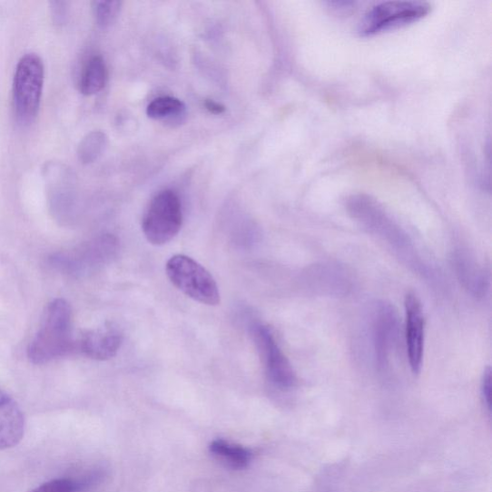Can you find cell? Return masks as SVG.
Returning a JSON list of instances; mask_svg holds the SVG:
<instances>
[{
    "label": "cell",
    "instance_id": "cell-1",
    "mask_svg": "<svg viewBox=\"0 0 492 492\" xmlns=\"http://www.w3.org/2000/svg\"><path fill=\"white\" fill-rule=\"evenodd\" d=\"M75 339L72 307L64 300H55L44 310L40 330L28 348V358L33 364H47L75 353Z\"/></svg>",
    "mask_w": 492,
    "mask_h": 492
},
{
    "label": "cell",
    "instance_id": "cell-2",
    "mask_svg": "<svg viewBox=\"0 0 492 492\" xmlns=\"http://www.w3.org/2000/svg\"><path fill=\"white\" fill-rule=\"evenodd\" d=\"M351 217L369 232L389 244L393 251L423 274L428 268L416 254L414 244L403 229L387 214L386 210L369 196L353 195L348 202Z\"/></svg>",
    "mask_w": 492,
    "mask_h": 492
},
{
    "label": "cell",
    "instance_id": "cell-3",
    "mask_svg": "<svg viewBox=\"0 0 492 492\" xmlns=\"http://www.w3.org/2000/svg\"><path fill=\"white\" fill-rule=\"evenodd\" d=\"M171 282L188 298L200 303L217 306L221 302L218 284L198 261L185 255L171 258L166 267Z\"/></svg>",
    "mask_w": 492,
    "mask_h": 492
},
{
    "label": "cell",
    "instance_id": "cell-4",
    "mask_svg": "<svg viewBox=\"0 0 492 492\" xmlns=\"http://www.w3.org/2000/svg\"><path fill=\"white\" fill-rule=\"evenodd\" d=\"M44 82V67L35 54L25 55L16 65L14 77V103L16 117L28 123L40 108Z\"/></svg>",
    "mask_w": 492,
    "mask_h": 492
},
{
    "label": "cell",
    "instance_id": "cell-5",
    "mask_svg": "<svg viewBox=\"0 0 492 492\" xmlns=\"http://www.w3.org/2000/svg\"><path fill=\"white\" fill-rule=\"evenodd\" d=\"M431 10V5L423 2L393 0L381 3L367 12L359 32L363 37L379 35L418 23Z\"/></svg>",
    "mask_w": 492,
    "mask_h": 492
},
{
    "label": "cell",
    "instance_id": "cell-6",
    "mask_svg": "<svg viewBox=\"0 0 492 492\" xmlns=\"http://www.w3.org/2000/svg\"><path fill=\"white\" fill-rule=\"evenodd\" d=\"M183 223L182 202L172 191L158 193L147 208L143 219V231L147 241L154 245L171 241Z\"/></svg>",
    "mask_w": 492,
    "mask_h": 492
},
{
    "label": "cell",
    "instance_id": "cell-7",
    "mask_svg": "<svg viewBox=\"0 0 492 492\" xmlns=\"http://www.w3.org/2000/svg\"><path fill=\"white\" fill-rule=\"evenodd\" d=\"M253 336L270 382L280 389H290L297 385V375L275 337L266 325L254 326Z\"/></svg>",
    "mask_w": 492,
    "mask_h": 492
},
{
    "label": "cell",
    "instance_id": "cell-8",
    "mask_svg": "<svg viewBox=\"0 0 492 492\" xmlns=\"http://www.w3.org/2000/svg\"><path fill=\"white\" fill-rule=\"evenodd\" d=\"M405 337L409 368L418 374L422 368L425 341V319L421 302L416 293L405 299Z\"/></svg>",
    "mask_w": 492,
    "mask_h": 492
},
{
    "label": "cell",
    "instance_id": "cell-9",
    "mask_svg": "<svg viewBox=\"0 0 492 492\" xmlns=\"http://www.w3.org/2000/svg\"><path fill=\"white\" fill-rule=\"evenodd\" d=\"M399 324L396 310L387 303L377 306L373 316L372 339L376 365L386 369L395 347Z\"/></svg>",
    "mask_w": 492,
    "mask_h": 492
},
{
    "label": "cell",
    "instance_id": "cell-10",
    "mask_svg": "<svg viewBox=\"0 0 492 492\" xmlns=\"http://www.w3.org/2000/svg\"><path fill=\"white\" fill-rule=\"evenodd\" d=\"M123 339V333L117 326L106 323L79 336L75 339V353L93 359L106 360L116 356Z\"/></svg>",
    "mask_w": 492,
    "mask_h": 492
},
{
    "label": "cell",
    "instance_id": "cell-11",
    "mask_svg": "<svg viewBox=\"0 0 492 492\" xmlns=\"http://www.w3.org/2000/svg\"><path fill=\"white\" fill-rule=\"evenodd\" d=\"M105 243V240H97L69 251L58 252L49 257V265L63 274H84L103 260Z\"/></svg>",
    "mask_w": 492,
    "mask_h": 492
},
{
    "label": "cell",
    "instance_id": "cell-12",
    "mask_svg": "<svg viewBox=\"0 0 492 492\" xmlns=\"http://www.w3.org/2000/svg\"><path fill=\"white\" fill-rule=\"evenodd\" d=\"M25 432V420L20 406L0 389V449L18 446Z\"/></svg>",
    "mask_w": 492,
    "mask_h": 492
},
{
    "label": "cell",
    "instance_id": "cell-13",
    "mask_svg": "<svg viewBox=\"0 0 492 492\" xmlns=\"http://www.w3.org/2000/svg\"><path fill=\"white\" fill-rule=\"evenodd\" d=\"M454 268L466 290L475 298H483L488 290L489 278L479 261L467 250H457L453 257Z\"/></svg>",
    "mask_w": 492,
    "mask_h": 492
},
{
    "label": "cell",
    "instance_id": "cell-14",
    "mask_svg": "<svg viewBox=\"0 0 492 492\" xmlns=\"http://www.w3.org/2000/svg\"><path fill=\"white\" fill-rule=\"evenodd\" d=\"M108 77L106 64L101 56L89 60L81 75L80 91L85 95L100 93L106 85Z\"/></svg>",
    "mask_w": 492,
    "mask_h": 492
},
{
    "label": "cell",
    "instance_id": "cell-15",
    "mask_svg": "<svg viewBox=\"0 0 492 492\" xmlns=\"http://www.w3.org/2000/svg\"><path fill=\"white\" fill-rule=\"evenodd\" d=\"M210 450L221 461L229 467L234 468H243L248 466L251 460L252 454L250 450L241 447L229 445L224 440H216L212 442Z\"/></svg>",
    "mask_w": 492,
    "mask_h": 492
},
{
    "label": "cell",
    "instance_id": "cell-16",
    "mask_svg": "<svg viewBox=\"0 0 492 492\" xmlns=\"http://www.w3.org/2000/svg\"><path fill=\"white\" fill-rule=\"evenodd\" d=\"M185 108V104L178 98L162 96L147 106L146 113L153 120H166L180 116L184 113Z\"/></svg>",
    "mask_w": 492,
    "mask_h": 492
},
{
    "label": "cell",
    "instance_id": "cell-17",
    "mask_svg": "<svg viewBox=\"0 0 492 492\" xmlns=\"http://www.w3.org/2000/svg\"><path fill=\"white\" fill-rule=\"evenodd\" d=\"M107 146V137L101 131L87 135L78 146V157L84 163H91L100 158Z\"/></svg>",
    "mask_w": 492,
    "mask_h": 492
},
{
    "label": "cell",
    "instance_id": "cell-18",
    "mask_svg": "<svg viewBox=\"0 0 492 492\" xmlns=\"http://www.w3.org/2000/svg\"><path fill=\"white\" fill-rule=\"evenodd\" d=\"M88 484L70 478H58L45 482L28 492H82L86 489Z\"/></svg>",
    "mask_w": 492,
    "mask_h": 492
},
{
    "label": "cell",
    "instance_id": "cell-19",
    "mask_svg": "<svg viewBox=\"0 0 492 492\" xmlns=\"http://www.w3.org/2000/svg\"><path fill=\"white\" fill-rule=\"evenodd\" d=\"M121 2H94L93 10L98 25L107 27L118 18L121 11Z\"/></svg>",
    "mask_w": 492,
    "mask_h": 492
},
{
    "label": "cell",
    "instance_id": "cell-20",
    "mask_svg": "<svg viewBox=\"0 0 492 492\" xmlns=\"http://www.w3.org/2000/svg\"><path fill=\"white\" fill-rule=\"evenodd\" d=\"M491 380H492L491 370L489 368H487L485 370L484 375H483V379H482V384H481V392H482L484 404L489 413L491 411V391H492Z\"/></svg>",
    "mask_w": 492,
    "mask_h": 492
},
{
    "label": "cell",
    "instance_id": "cell-21",
    "mask_svg": "<svg viewBox=\"0 0 492 492\" xmlns=\"http://www.w3.org/2000/svg\"><path fill=\"white\" fill-rule=\"evenodd\" d=\"M52 10L54 12V21L58 24H62L64 22V18L65 16V4L64 3H53Z\"/></svg>",
    "mask_w": 492,
    "mask_h": 492
},
{
    "label": "cell",
    "instance_id": "cell-22",
    "mask_svg": "<svg viewBox=\"0 0 492 492\" xmlns=\"http://www.w3.org/2000/svg\"><path fill=\"white\" fill-rule=\"evenodd\" d=\"M205 107L209 112L216 114L225 112V107L214 101H206Z\"/></svg>",
    "mask_w": 492,
    "mask_h": 492
}]
</instances>
